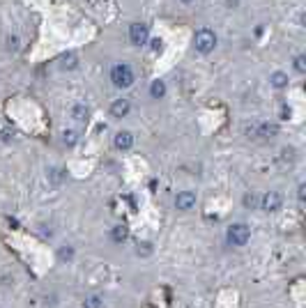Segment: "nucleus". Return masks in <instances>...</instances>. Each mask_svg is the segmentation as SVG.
<instances>
[{
	"label": "nucleus",
	"mask_w": 306,
	"mask_h": 308,
	"mask_svg": "<svg viewBox=\"0 0 306 308\" xmlns=\"http://www.w3.org/2000/svg\"><path fill=\"white\" fill-rule=\"evenodd\" d=\"M193 49L203 55H207L217 49V35L212 32L210 28H201L196 35H193Z\"/></svg>",
	"instance_id": "1"
},
{
	"label": "nucleus",
	"mask_w": 306,
	"mask_h": 308,
	"mask_svg": "<svg viewBox=\"0 0 306 308\" xmlns=\"http://www.w3.org/2000/svg\"><path fill=\"white\" fill-rule=\"evenodd\" d=\"M111 81H113L115 88H129V85H134V71L127 62H118L111 69Z\"/></svg>",
	"instance_id": "2"
},
{
	"label": "nucleus",
	"mask_w": 306,
	"mask_h": 308,
	"mask_svg": "<svg viewBox=\"0 0 306 308\" xmlns=\"http://www.w3.org/2000/svg\"><path fill=\"white\" fill-rule=\"evenodd\" d=\"M228 244L230 246H244L246 242L251 239V228L246 226V223H233L230 228H228Z\"/></svg>",
	"instance_id": "3"
},
{
	"label": "nucleus",
	"mask_w": 306,
	"mask_h": 308,
	"mask_svg": "<svg viewBox=\"0 0 306 308\" xmlns=\"http://www.w3.org/2000/svg\"><path fill=\"white\" fill-rule=\"evenodd\" d=\"M246 136H254V138H272L279 133V127L270 122H254V124H246L244 129Z\"/></svg>",
	"instance_id": "4"
},
{
	"label": "nucleus",
	"mask_w": 306,
	"mask_h": 308,
	"mask_svg": "<svg viewBox=\"0 0 306 308\" xmlns=\"http://www.w3.org/2000/svg\"><path fill=\"white\" fill-rule=\"evenodd\" d=\"M281 205H283V195L279 191H267L260 198V210H265V211H279Z\"/></svg>",
	"instance_id": "5"
},
{
	"label": "nucleus",
	"mask_w": 306,
	"mask_h": 308,
	"mask_svg": "<svg viewBox=\"0 0 306 308\" xmlns=\"http://www.w3.org/2000/svg\"><path fill=\"white\" fill-rule=\"evenodd\" d=\"M129 42L134 46L148 44V26H145V23H131L129 26Z\"/></svg>",
	"instance_id": "6"
},
{
	"label": "nucleus",
	"mask_w": 306,
	"mask_h": 308,
	"mask_svg": "<svg viewBox=\"0 0 306 308\" xmlns=\"http://www.w3.org/2000/svg\"><path fill=\"white\" fill-rule=\"evenodd\" d=\"M175 207L182 211H189L196 207V194L193 191H180V194L175 195Z\"/></svg>",
	"instance_id": "7"
},
{
	"label": "nucleus",
	"mask_w": 306,
	"mask_h": 308,
	"mask_svg": "<svg viewBox=\"0 0 306 308\" xmlns=\"http://www.w3.org/2000/svg\"><path fill=\"white\" fill-rule=\"evenodd\" d=\"M113 143H115L118 150H122V152L131 150V147H134V133L131 131H118L115 133V138H113Z\"/></svg>",
	"instance_id": "8"
},
{
	"label": "nucleus",
	"mask_w": 306,
	"mask_h": 308,
	"mask_svg": "<svg viewBox=\"0 0 306 308\" xmlns=\"http://www.w3.org/2000/svg\"><path fill=\"white\" fill-rule=\"evenodd\" d=\"M131 111V104H129V99H115L113 104H111V115L113 117H127Z\"/></svg>",
	"instance_id": "9"
},
{
	"label": "nucleus",
	"mask_w": 306,
	"mask_h": 308,
	"mask_svg": "<svg viewBox=\"0 0 306 308\" xmlns=\"http://www.w3.org/2000/svg\"><path fill=\"white\" fill-rule=\"evenodd\" d=\"M71 117L76 120V122H87V117H90V108L85 104H74L71 106Z\"/></svg>",
	"instance_id": "10"
},
{
	"label": "nucleus",
	"mask_w": 306,
	"mask_h": 308,
	"mask_svg": "<svg viewBox=\"0 0 306 308\" xmlns=\"http://www.w3.org/2000/svg\"><path fill=\"white\" fill-rule=\"evenodd\" d=\"M76 67H79V55L76 53H65L60 58V69L71 71V69H76Z\"/></svg>",
	"instance_id": "11"
},
{
	"label": "nucleus",
	"mask_w": 306,
	"mask_h": 308,
	"mask_svg": "<svg viewBox=\"0 0 306 308\" xmlns=\"http://www.w3.org/2000/svg\"><path fill=\"white\" fill-rule=\"evenodd\" d=\"M46 179L51 182V184H62L65 182V173H62V168H58V166H51L49 170H46Z\"/></svg>",
	"instance_id": "12"
},
{
	"label": "nucleus",
	"mask_w": 306,
	"mask_h": 308,
	"mask_svg": "<svg viewBox=\"0 0 306 308\" xmlns=\"http://www.w3.org/2000/svg\"><path fill=\"white\" fill-rule=\"evenodd\" d=\"M150 95H152V99H164L166 97V83L161 79L152 81V85H150Z\"/></svg>",
	"instance_id": "13"
},
{
	"label": "nucleus",
	"mask_w": 306,
	"mask_h": 308,
	"mask_svg": "<svg viewBox=\"0 0 306 308\" xmlns=\"http://www.w3.org/2000/svg\"><path fill=\"white\" fill-rule=\"evenodd\" d=\"M270 83L274 85L276 90H283L288 88V74H283V71H274L270 76Z\"/></svg>",
	"instance_id": "14"
},
{
	"label": "nucleus",
	"mask_w": 306,
	"mask_h": 308,
	"mask_svg": "<svg viewBox=\"0 0 306 308\" xmlns=\"http://www.w3.org/2000/svg\"><path fill=\"white\" fill-rule=\"evenodd\" d=\"M127 237H129V230H127V226H113V228H111V239H113V242L122 244Z\"/></svg>",
	"instance_id": "15"
},
{
	"label": "nucleus",
	"mask_w": 306,
	"mask_h": 308,
	"mask_svg": "<svg viewBox=\"0 0 306 308\" xmlns=\"http://www.w3.org/2000/svg\"><path fill=\"white\" fill-rule=\"evenodd\" d=\"M62 143H65L67 147H74V145L79 143V133L74 131V129H65V131H62Z\"/></svg>",
	"instance_id": "16"
},
{
	"label": "nucleus",
	"mask_w": 306,
	"mask_h": 308,
	"mask_svg": "<svg viewBox=\"0 0 306 308\" xmlns=\"http://www.w3.org/2000/svg\"><path fill=\"white\" fill-rule=\"evenodd\" d=\"M292 67H295L297 74H304L306 71V58L304 55H295V58H292Z\"/></svg>",
	"instance_id": "17"
},
{
	"label": "nucleus",
	"mask_w": 306,
	"mask_h": 308,
	"mask_svg": "<svg viewBox=\"0 0 306 308\" xmlns=\"http://www.w3.org/2000/svg\"><path fill=\"white\" fill-rule=\"evenodd\" d=\"M83 308H102V297H99V294H90V297L83 301Z\"/></svg>",
	"instance_id": "18"
},
{
	"label": "nucleus",
	"mask_w": 306,
	"mask_h": 308,
	"mask_svg": "<svg viewBox=\"0 0 306 308\" xmlns=\"http://www.w3.org/2000/svg\"><path fill=\"white\" fill-rule=\"evenodd\" d=\"M5 46H7V51H18L21 39H18L17 35H7V39H5Z\"/></svg>",
	"instance_id": "19"
},
{
	"label": "nucleus",
	"mask_w": 306,
	"mask_h": 308,
	"mask_svg": "<svg viewBox=\"0 0 306 308\" xmlns=\"http://www.w3.org/2000/svg\"><path fill=\"white\" fill-rule=\"evenodd\" d=\"M136 253H138V256H143V258H148L150 253H152V244H150V242H138V244H136Z\"/></svg>",
	"instance_id": "20"
},
{
	"label": "nucleus",
	"mask_w": 306,
	"mask_h": 308,
	"mask_svg": "<svg viewBox=\"0 0 306 308\" xmlns=\"http://www.w3.org/2000/svg\"><path fill=\"white\" fill-rule=\"evenodd\" d=\"M58 258H60L62 262L71 260V258H74V248H71V246H62L60 251H58Z\"/></svg>",
	"instance_id": "21"
},
{
	"label": "nucleus",
	"mask_w": 306,
	"mask_h": 308,
	"mask_svg": "<svg viewBox=\"0 0 306 308\" xmlns=\"http://www.w3.org/2000/svg\"><path fill=\"white\" fill-rule=\"evenodd\" d=\"M281 161L292 163V161H295V150H292V147H283V150H281Z\"/></svg>",
	"instance_id": "22"
},
{
	"label": "nucleus",
	"mask_w": 306,
	"mask_h": 308,
	"mask_svg": "<svg viewBox=\"0 0 306 308\" xmlns=\"http://www.w3.org/2000/svg\"><path fill=\"white\" fill-rule=\"evenodd\" d=\"M0 138H2V143H9L12 138H14V131H9V129H2V131H0Z\"/></svg>",
	"instance_id": "23"
},
{
	"label": "nucleus",
	"mask_w": 306,
	"mask_h": 308,
	"mask_svg": "<svg viewBox=\"0 0 306 308\" xmlns=\"http://www.w3.org/2000/svg\"><path fill=\"white\" fill-rule=\"evenodd\" d=\"M255 203H258V200H255L254 194H246V195H244V205H246V207H254Z\"/></svg>",
	"instance_id": "24"
},
{
	"label": "nucleus",
	"mask_w": 306,
	"mask_h": 308,
	"mask_svg": "<svg viewBox=\"0 0 306 308\" xmlns=\"http://www.w3.org/2000/svg\"><path fill=\"white\" fill-rule=\"evenodd\" d=\"M290 115H292L290 106H281V120H290Z\"/></svg>",
	"instance_id": "25"
},
{
	"label": "nucleus",
	"mask_w": 306,
	"mask_h": 308,
	"mask_svg": "<svg viewBox=\"0 0 306 308\" xmlns=\"http://www.w3.org/2000/svg\"><path fill=\"white\" fill-rule=\"evenodd\" d=\"M150 44H152V51H161V39H152V42H150Z\"/></svg>",
	"instance_id": "26"
},
{
	"label": "nucleus",
	"mask_w": 306,
	"mask_h": 308,
	"mask_svg": "<svg viewBox=\"0 0 306 308\" xmlns=\"http://www.w3.org/2000/svg\"><path fill=\"white\" fill-rule=\"evenodd\" d=\"M304 189H306L304 184H299V186H297V198H299V200H304Z\"/></svg>",
	"instance_id": "27"
},
{
	"label": "nucleus",
	"mask_w": 306,
	"mask_h": 308,
	"mask_svg": "<svg viewBox=\"0 0 306 308\" xmlns=\"http://www.w3.org/2000/svg\"><path fill=\"white\" fill-rule=\"evenodd\" d=\"M228 2V7H237V2H239V0H226Z\"/></svg>",
	"instance_id": "28"
},
{
	"label": "nucleus",
	"mask_w": 306,
	"mask_h": 308,
	"mask_svg": "<svg viewBox=\"0 0 306 308\" xmlns=\"http://www.w3.org/2000/svg\"><path fill=\"white\" fill-rule=\"evenodd\" d=\"M182 2H193V0H182Z\"/></svg>",
	"instance_id": "29"
}]
</instances>
